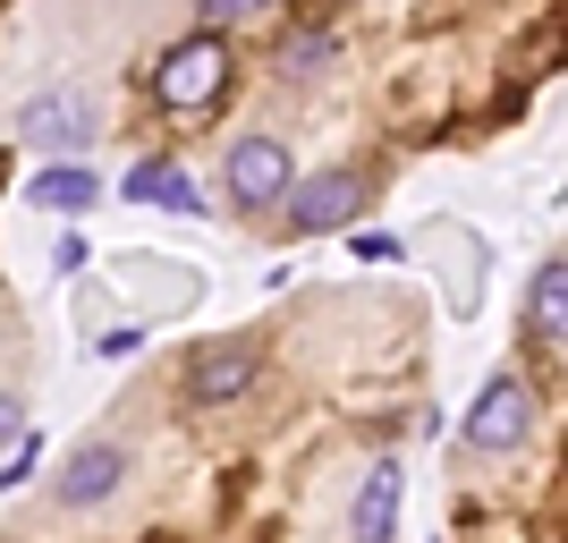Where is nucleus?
I'll use <instances>...</instances> for the list:
<instances>
[{"label": "nucleus", "mask_w": 568, "mask_h": 543, "mask_svg": "<svg viewBox=\"0 0 568 543\" xmlns=\"http://www.w3.org/2000/svg\"><path fill=\"white\" fill-rule=\"evenodd\" d=\"M221 86H230V43H221V34H187V43H170L162 69H153L162 111H213Z\"/></svg>", "instance_id": "1"}, {"label": "nucleus", "mask_w": 568, "mask_h": 543, "mask_svg": "<svg viewBox=\"0 0 568 543\" xmlns=\"http://www.w3.org/2000/svg\"><path fill=\"white\" fill-rule=\"evenodd\" d=\"M526 433H535V391H526L518 374H493V382H484V400L467 408V450L493 459V450H518Z\"/></svg>", "instance_id": "2"}, {"label": "nucleus", "mask_w": 568, "mask_h": 543, "mask_svg": "<svg viewBox=\"0 0 568 543\" xmlns=\"http://www.w3.org/2000/svg\"><path fill=\"white\" fill-rule=\"evenodd\" d=\"M263 382V349L255 340H213L204 356H187V400L195 408H230Z\"/></svg>", "instance_id": "3"}, {"label": "nucleus", "mask_w": 568, "mask_h": 543, "mask_svg": "<svg viewBox=\"0 0 568 543\" xmlns=\"http://www.w3.org/2000/svg\"><path fill=\"white\" fill-rule=\"evenodd\" d=\"M221 179H230V204H246V213L281 204V195H288V144L281 137H237Z\"/></svg>", "instance_id": "4"}, {"label": "nucleus", "mask_w": 568, "mask_h": 543, "mask_svg": "<svg viewBox=\"0 0 568 543\" xmlns=\"http://www.w3.org/2000/svg\"><path fill=\"white\" fill-rule=\"evenodd\" d=\"M281 204H288V221H297L306 238H323V230H348V221H356L365 179H356V170H323V179H306V188H288Z\"/></svg>", "instance_id": "5"}, {"label": "nucleus", "mask_w": 568, "mask_h": 543, "mask_svg": "<svg viewBox=\"0 0 568 543\" xmlns=\"http://www.w3.org/2000/svg\"><path fill=\"white\" fill-rule=\"evenodd\" d=\"M399 501H407L399 459H374L356 484V543H399Z\"/></svg>", "instance_id": "6"}, {"label": "nucleus", "mask_w": 568, "mask_h": 543, "mask_svg": "<svg viewBox=\"0 0 568 543\" xmlns=\"http://www.w3.org/2000/svg\"><path fill=\"white\" fill-rule=\"evenodd\" d=\"M119 475H128V450L85 442V450H69V467H60V501H69V510H94V501L119 493Z\"/></svg>", "instance_id": "7"}, {"label": "nucleus", "mask_w": 568, "mask_h": 543, "mask_svg": "<svg viewBox=\"0 0 568 543\" xmlns=\"http://www.w3.org/2000/svg\"><path fill=\"white\" fill-rule=\"evenodd\" d=\"M26 144H43V153H77L85 144V94H34L18 119Z\"/></svg>", "instance_id": "8"}, {"label": "nucleus", "mask_w": 568, "mask_h": 543, "mask_svg": "<svg viewBox=\"0 0 568 543\" xmlns=\"http://www.w3.org/2000/svg\"><path fill=\"white\" fill-rule=\"evenodd\" d=\"M526 331L544 340V349H560L568 340V263H535V289H526Z\"/></svg>", "instance_id": "9"}, {"label": "nucleus", "mask_w": 568, "mask_h": 543, "mask_svg": "<svg viewBox=\"0 0 568 543\" xmlns=\"http://www.w3.org/2000/svg\"><path fill=\"white\" fill-rule=\"evenodd\" d=\"M128 204H162V213H195L204 195H195V179L179 162H136L128 170Z\"/></svg>", "instance_id": "10"}, {"label": "nucleus", "mask_w": 568, "mask_h": 543, "mask_svg": "<svg viewBox=\"0 0 568 543\" xmlns=\"http://www.w3.org/2000/svg\"><path fill=\"white\" fill-rule=\"evenodd\" d=\"M94 195H102V188H94V170H85V162H51L43 179H34V204H51V213H69V221L85 213Z\"/></svg>", "instance_id": "11"}, {"label": "nucleus", "mask_w": 568, "mask_h": 543, "mask_svg": "<svg viewBox=\"0 0 568 543\" xmlns=\"http://www.w3.org/2000/svg\"><path fill=\"white\" fill-rule=\"evenodd\" d=\"M332 34H297V43H288V77H314V69H323V60H332Z\"/></svg>", "instance_id": "12"}, {"label": "nucleus", "mask_w": 568, "mask_h": 543, "mask_svg": "<svg viewBox=\"0 0 568 543\" xmlns=\"http://www.w3.org/2000/svg\"><path fill=\"white\" fill-rule=\"evenodd\" d=\"M263 0H195V18H204V34H221V26H237V18H255Z\"/></svg>", "instance_id": "13"}, {"label": "nucleus", "mask_w": 568, "mask_h": 543, "mask_svg": "<svg viewBox=\"0 0 568 543\" xmlns=\"http://www.w3.org/2000/svg\"><path fill=\"white\" fill-rule=\"evenodd\" d=\"M94 349H102V356H136V349H144V323H119V331H102Z\"/></svg>", "instance_id": "14"}, {"label": "nucleus", "mask_w": 568, "mask_h": 543, "mask_svg": "<svg viewBox=\"0 0 568 543\" xmlns=\"http://www.w3.org/2000/svg\"><path fill=\"white\" fill-rule=\"evenodd\" d=\"M26 475H34V442H18L9 459H0V493H9V484H26Z\"/></svg>", "instance_id": "15"}, {"label": "nucleus", "mask_w": 568, "mask_h": 543, "mask_svg": "<svg viewBox=\"0 0 568 543\" xmlns=\"http://www.w3.org/2000/svg\"><path fill=\"white\" fill-rule=\"evenodd\" d=\"M18 442H26V408L0 391V450H18Z\"/></svg>", "instance_id": "16"}, {"label": "nucleus", "mask_w": 568, "mask_h": 543, "mask_svg": "<svg viewBox=\"0 0 568 543\" xmlns=\"http://www.w3.org/2000/svg\"><path fill=\"white\" fill-rule=\"evenodd\" d=\"M356 255H365V263H390V255H399V238H382V230H365V238H356Z\"/></svg>", "instance_id": "17"}]
</instances>
